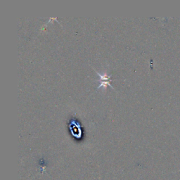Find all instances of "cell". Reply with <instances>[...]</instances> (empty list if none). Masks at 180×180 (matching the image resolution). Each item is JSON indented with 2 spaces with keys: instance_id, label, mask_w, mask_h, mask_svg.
Masks as SVG:
<instances>
[{
  "instance_id": "obj_1",
  "label": "cell",
  "mask_w": 180,
  "mask_h": 180,
  "mask_svg": "<svg viewBox=\"0 0 180 180\" xmlns=\"http://www.w3.org/2000/svg\"><path fill=\"white\" fill-rule=\"evenodd\" d=\"M93 69L94 70L95 72L97 73V75H98L100 77V79H99V80L98 81L99 82V86L98 87H97L98 89L100 87H106L107 85H109V86H111V87L113 88V89H115V88L111 85V83H110V81H111V79H110V78H111V75L103 74V73L101 74L100 73H99L98 71H96V70L94 69V68H93Z\"/></svg>"
},
{
  "instance_id": "obj_2",
  "label": "cell",
  "mask_w": 180,
  "mask_h": 180,
  "mask_svg": "<svg viewBox=\"0 0 180 180\" xmlns=\"http://www.w3.org/2000/svg\"><path fill=\"white\" fill-rule=\"evenodd\" d=\"M78 123H75V127H71V131L72 130H74V132H72L73 135L75 136V137H77L78 138H79V137H80V135H81V129H80V125H77Z\"/></svg>"
}]
</instances>
